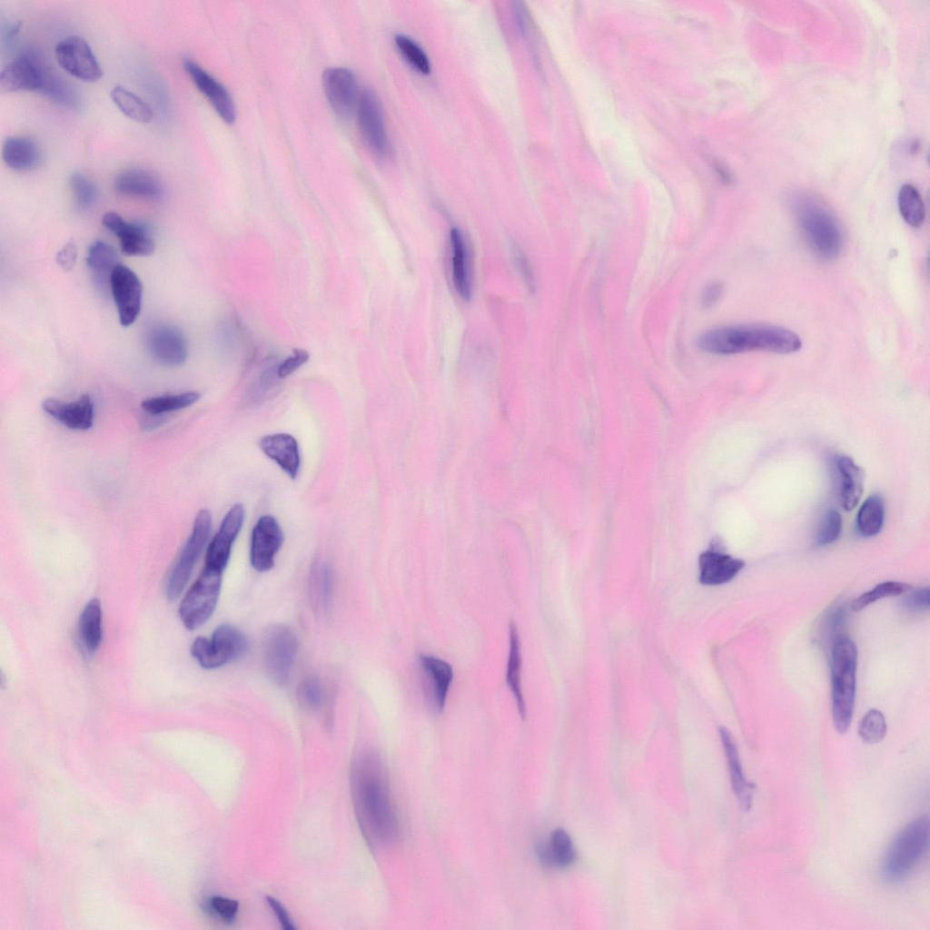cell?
I'll use <instances>...</instances> for the list:
<instances>
[{"label": "cell", "instance_id": "cell-1", "mask_svg": "<svg viewBox=\"0 0 930 930\" xmlns=\"http://www.w3.org/2000/svg\"><path fill=\"white\" fill-rule=\"evenodd\" d=\"M351 782L357 818L369 844L394 843L400 835L399 819L387 769L376 751L366 750L355 759Z\"/></svg>", "mask_w": 930, "mask_h": 930}, {"label": "cell", "instance_id": "cell-2", "mask_svg": "<svg viewBox=\"0 0 930 930\" xmlns=\"http://www.w3.org/2000/svg\"><path fill=\"white\" fill-rule=\"evenodd\" d=\"M697 345L704 351L731 355L753 351L788 354L802 347L793 331L769 324H740L715 328L700 334Z\"/></svg>", "mask_w": 930, "mask_h": 930}, {"label": "cell", "instance_id": "cell-3", "mask_svg": "<svg viewBox=\"0 0 930 930\" xmlns=\"http://www.w3.org/2000/svg\"><path fill=\"white\" fill-rule=\"evenodd\" d=\"M2 93L36 91L56 104L76 107V95L43 57L27 49L7 62L0 74Z\"/></svg>", "mask_w": 930, "mask_h": 930}, {"label": "cell", "instance_id": "cell-4", "mask_svg": "<svg viewBox=\"0 0 930 930\" xmlns=\"http://www.w3.org/2000/svg\"><path fill=\"white\" fill-rule=\"evenodd\" d=\"M792 205L796 224L815 254L826 261L836 258L842 248V233L829 210L804 193L796 195Z\"/></svg>", "mask_w": 930, "mask_h": 930}, {"label": "cell", "instance_id": "cell-5", "mask_svg": "<svg viewBox=\"0 0 930 930\" xmlns=\"http://www.w3.org/2000/svg\"><path fill=\"white\" fill-rule=\"evenodd\" d=\"M856 667V644L848 637H836L831 651L832 717L840 734L847 731L853 717Z\"/></svg>", "mask_w": 930, "mask_h": 930}, {"label": "cell", "instance_id": "cell-6", "mask_svg": "<svg viewBox=\"0 0 930 930\" xmlns=\"http://www.w3.org/2000/svg\"><path fill=\"white\" fill-rule=\"evenodd\" d=\"M929 817L920 816L901 828L888 846L882 862V876L899 883L920 864L928 848Z\"/></svg>", "mask_w": 930, "mask_h": 930}, {"label": "cell", "instance_id": "cell-7", "mask_svg": "<svg viewBox=\"0 0 930 930\" xmlns=\"http://www.w3.org/2000/svg\"><path fill=\"white\" fill-rule=\"evenodd\" d=\"M248 648L245 635L224 624L215 628L210 639L196 638L191 646V654L202 668L213 669L241 658Z\"/></svg>", "mask_w": 930, "mask_h": 930}, {"label": "cell", "instance_id": "cell-8", "mask_svg": "<svg viewBox=\"0 0 930 930\" xmlns=\"http://www.w3.org/2000/svg\"><path fill=\"white\" fill-rule=\"evenodd\" d=\"M222 573V570L204 566L185 594L179 607V616L187 629L198 628L213 615L220 595Z\"/></svg>", "mask_w": 930, "mask_h": 930}, {"label": "cell", "instance_id": "cell-9", "mask_svg": "<svg viewBox=\"0 0 930 930\" xmlns=\"http://www.w3.org/2000/svg\"><path fill=\"white\" fill-rule=\"evenodd\" d=\"M212 515L203 509L195 516L192 532L172 569L166 585L170 600L176 599L185 588L211 533Z\"/></svg>", "mask_w": 930, "mask_h": 930}, {"label": "cell", "instance_id": "cell-10", "mask_svg": "<svg viewBox=\"0 0 930 930\" xmlns=\"http://www.w3.org/2000/svg\"><path fill=\"white\" fill-rule=\"evenodd\" d=\"M298 651L293 631L284 625L272 627L265 635L264 664L268 676L277 685L285 684Z\"/></svg>", "mask_w": 930, "mask_h": 930}, {"label": "cell", "instance_id": "cell-11", "mask_svg": "<svg viewBox=\"0 0 930 930\" xmlns=\"http://www.w3.org/2000/svg\"><path fill=\"white\" fill-rule=\"evenodd\" d=\"M357 120L361 135L370 151L378 158L388 157L391 144L383 112L377 94L371 89H364L359 95Z\"/></svg>", "mask_w": 930, "mask_h": 930}, {"label": "cell", "instance_id": "cell-12", "mask_svg": "<svg viewBox=\"0 0 930 930\" xmlns=\"http://www.w3.org/2000/svg\"><path fill=\"white\" fill-rule=\"evenodd\" d=\"M54 54L58 64L77 79L94 82L103 74L101 65L90 45L82 36H64L56 43Z\"/></svg>", "mask_w": 930, "mask_h": 930}, {"label": "cell", "instance_id": "cell-13", "mask_svg": "<svg viewBox=\"0 0 930 930\" xmlns=\"http://www.w3.org/2000/svg\"><path fill=\"white\" fill-rule=\"evenodd\" d=\"M111 292L117 308L119 322L130 326L138 318L143 297V285L139 277L127 266L118 263L109 280Z\"/></svg>", "mask_w": 930, "mask_h": 930}, {"label": "cell", "instance_id": "cell-14", "mask_svg": "<svg viewBox=\"0 0 930 930\" xmlns=\"http://www.w3.org/2000/svg\"><path fill=\"white\" fill-rule=\"evenodd\" d=\"M283 539L282 528L272 516L259 518L252 530L250 547V561L255 570L263 572L273 567Z\"/></svg>", "mask_w": 930, "mask_h": 930}, {"label": "cell", "instance_id": "cell-15", "mask_svg": "<svg viewBox=\"0 0 930 930\" xmlns=\"http://www.w3.org/2000/svg\"><path fill=\"white\" fill-rule=\"evenodd\" d=\"M325 96L333 112L348 117L358 103L357 81L353 73L343 67H331L322 74Z\"/></svg>", "mask_w": 930, "mask_h": 930}, {"label": "cell", "instance_id": "cell-16", "mask_svg": "<svg viewBox=\"0 0 930 930\" xmlns=\"http://www.w3.org/2000/svg\"><path fill=\"white\" fill-rule=\"evenodd\" d=\"M145 346L151 356L163 365L179 366L187 358L184 336L171 325L158 324L148 330Z\"/></svg>", "mask_w": 930, "mask_h": 930}, {"label": "cell", "instance_id": "cell-17", "mask_svg": "<svg viewBox=\"0 0 930 930\" xmlns=\"http://www.w3.org/2000/svg\"><path fill=\"white\" fill-rule=\"evenodd\" d=\"M243 519L244 508L242 504H235L227 511L207 548L205 567L222 571L225 569Z\"/></svg>", "mask_w": 930, "mask_h": 930}, {"label": "cell", "instance_id": "cell-18", "mask_svg": "<svg viewBox=\"0 0 930 930\" xmlns=\"http://www.w3.org/2000/svg\"><path fill=\"white\" fill-rule=\"evenodd\" d=\"M699 581L704 585H721L733 579L744 568L742 559L725 552L723 542L715 538L709 549L698 559Z\"/></svg>", "mask_w": 930, "mask_h": 930}, {"label": "cell", "instance_id": "cell-19", "mask_svg": "<svg viewBox=\"0 0 930 930\" xmlns=\"http://www.w3.org/2000/svg\"><path fill=\"white\" fill-rule=\"evenodd\" d=\"M418 660L428 701L436 712L440 713L444 709L453 678L452 667L447 661L430 654H420Z\"/></svg>", "mask_w": 930, "mask_h": 930}, {"label": "cell", "instance_id": "cell-20", "mask_svg": "<svg viewBox=\"0 0 930 930\" xmlns=\"http://www.w3.org/2000/svg\"><path fill=\"white\" fill-rule=\"evenodd\" d=\"M183 67L197 89L207 98L219 116L227 124L235 120V106L226 88L194 61L187 58Z\"/></svg>", "mask_w": 930, "mask_h": 930}, {"label": "cell", "instance_id": "cell-21", "mask_svg": "<svg viewBox=\"0 0 930 930\" xmlns=\"http://www.w3.org/2000/svg\"><path fill=\"white\" fill-rule=\"evenodd\" d=\"M102 223L118 237L121 250L125 254L148 256L153 252L154 242L148 232L140 224L127 222L112 211L104 214Z\"/></svg>", "mask_w": 930, "mask_h": 930}, {"label": "cell", "instance_id": "cell-22", "mask_svg": "<svg viewBox=\"0 0 930 930\" xmlns=\"http://www.w3.org/2000/svg\"><path fill=\"white\" fill-rule=\"evenodd\" d=\"M42 409L70 430H86L93 426L94 403L88 394H83L77 400L70 402H64L54 398L45 399L42 402Z\"/></svg>", "mask_w": 930, "mask_h": 930}, {"label": "cell", "instance_id": "cell-23", "mask_svg": "<svg viewBox=\"0 0 930 930\" xmlns=\"http://www.w3.org/2000/svg\"><path fill=\"white\" fill-rule=\"evenodd\" d=\"M114 189L121 195L147 200H158L163 194L159 176L143 168H129L119 173L114 180Z\"/></svg>", "mask_w": 930, "mask_h": 930}, {"label": "cell", "instance_id": "cell-24", "mask_svg": "<svg viewBox=\"0 0 930 930\" xmlns=\"http://www.w3.org/2000/svg\"><path fill=\"white\" fill-rule=\"evenodd\" d=\"M262 451L272 460L292 480L297 478L301 457L296 439L288 433L262 436L259 440Z\"/></svg>", "mask_w": 930, "mask_h": 930}, {"label": "cell", "instance_id": "cell-25", "mask_svg": "<svg viewBox=\"0 0 930 930\" xmlns=\"http://www.w3.org/2000/svg\"><path fill=\"white\" fill-rule=\"evenodd\" d=\"M718 731L727 761L732 789L741 809L746 812L749 811L756 786L747 780L744 775L738 750L731 733L723 727Z\"/></svg>", "mask_w": 930, "mask_h": 930}, {"label": "cell", "instance_id": "cell-26", "mask_svg": "<svg viewBox=\"0 0 930 930\" xmlns=\"http://www.w3.org/2000/svg\"><path fill=\"white\" fill-rule=\"evenodd\" d=\"M2 157L5 163L18 172L30 171L41 161L37 143L25 136H9L4 141Z\"/></svg>", "mask_w": 930, "mask_h": 930}, {"label": "cell", "instance_id": "cell-27", "mask_svg": "<svg viewBox=\"0 0 930 930\" xmlns=\"http://www.w3.org/2000/svg\"><path fill=\"white\" fill-rule=\"evenodd\" d=\"M836 467L839 477L841 505L846 510H851L856 506L863 493L864 471L847 456L838 457Z\"/></svg>", "mask_w": 930, "mask_h": 930}, {"label": "cell", "instance_id": "cell-28", "mask_svg": "<svg viewBox=\"0 0 930 930\" xmlns=\"http://www.w3.org/2000/svg\"><path fill=\"white\" fill-rule=\"evenodd\" d=\"M452 249V281L457 292L462 299L469 301L471 296V285L469 270V254L466 242L459 228L453 227L450 232Z\"/></svg>", "mask_w": 930, "mask_h": 930}, {"label": "cell", "instance_id": "cell-29", "mask_svg": "<svg viewBox=\"0 0 930 930\" xmlns=\"http://www.w3.org/2000/svg\"><path fill=\"white\" fill-rule=\"evenodd\" d=\"M78 631L84 651L88 655L94 653L102 641V608L98 599H92L84 608Z\"/></svg>", "mask_w": 930, "mask_h": 930}, {"label": "cell", "instance_id": "cell-30", "mask_svg": "<svg viewBox=\"0 0 930 930\" xmlns=\"http://www.w3.org/2000/svg\"><path fill=\"white\" fill-rule=\"evenodd\" d=\"M509 628L510 652L507 663L506 681L515 698L519 713L520 717L524 719L526 717V705L522 694L520 680V641L516 625L513 622H510Z\"/></svg>", "mask_w": 930, "mask_h": 930}, {"label": "cell", "instance_id": "cell-31", "mask_svg": "<svg viewBox=\"0 0 930 930\" xmlns=\"http://www.w3.org/2000/svg\"><path fill=\"white\" fill-rule=\"evenodd\" d=\"M540 857L554 866L564 868L570 866L576 858L572 840L563 828L555 829L550 836L549 845L539 850Z\"/></svg>", "mask_w": 930, "mask_h": 930}, {"label": "cell", "instance_id": "cell-32", "mask_svg": "<svg viewBox=\"0 0 930 930\" xmlns=\"http://www.w3.org/2000/svg\"><path fill=\"white\" fill-rule=\"evenodd\" d=\"M111 99L128 118L138 123H149L153 114L149 104L123 85H115L110 92Z\"/></svg>", "mask_w": 930, "mask_h": 930}, {"label": "cell", "instance_id": "cell-33", "mask_svg": "<svg viewBox=\"0 0 930 930\" xmlns=\"http://www.w3.org/2000/svg\"><path fill=\"white\" fill-rule=\"evenodd\" d=\"M118 263V255L110 244L96 241L90 245L86 265L98 282L104 283L105 280H110L111 273Z\"/></svg>", "mask_w": 930, "mask_h": 930}, {"label": "cell", "instance_id": "cell-34", "mask_svg": "<svg viewBox=\"0 0 930 930\" xmlns=\"http://www.w3.org/2000/svg\"><path fill=\"white\" fill-rule=\"evenodd\" d=\"M885 503L878 494L869 496L861 505L856 517V529L864 537L878 534L884 525Z\"/></svg>", "mask_w": 930, "mask_h": 930}, {"label": "cell", "instance_id": "cell-35", "mask_svg": "<svg viewBox=\"0 0 930 930\" xmlns=\"http://www.w3.org/2000/svg\"><path fill=\"white\" fill-rule=\"evenodd\" d=\"M898 209L905 222L912 227H920L925 219V208L918 190L912 184H904L897 196Z\"/></svg>", "mask_w": 930, "mask_h": 930}, {"label": "cell", "instance_id": "cell-36", "mask_svg": "<svg viewBox=\"0 0 930 930\" xmlns=\"http://www.w3.org/2000/svg\"><path fill=\"white\" fill-rule=\"evenodd\" d=\"M199 398L200 394L195 391L168 394L148 398L143 401L141 407L150 415H162L187 408L195 403Z\"/></svg>", "mask_w": 930, "mask_h": 930}, {"label": "cell", "instance_id": "cell-37", "mask_svg": "<svg viewBox=\"0 0 930 930\" xmlns=\"http://www.w3.org/2000/svg\"><path fill=\"white\" fill-rule=\"evenodd\" d=\"M310 589L312 600L318 608H327L331 596L332 574L325 562L317 563L311 572Z\"/></svg>", "mask_w": 930, "mask_h": 930}, {"label": "cell", "instance_id": "cell-38", "mask_svg": "<svg viewBox=\"0 0 930 930\" xmlns=\"http://www.w3.org/2000/svg\"><path fill=\"white\" fill-rule=\"evenodd\" d=\"M911 589V586L899 581H885L877 584L874 589L864 592L851 604L853 611L857 612L866 607L887 597H895L904 594Z\"/></svg>", "mask_w": 930, "mask_h": 930}, {"label": "cell", "instance_id": "cell-39", "mask_svg": "<svg viewBox=\"0 0 930 930\" xmlns=\"http://www.w3.org/2000/svg\"><path fill=\"white\" fill-rule=\"evenodd\" d=\"M887 732V725L884 714L876 709H869L862 717L858 734L866 744H876L884 739Z\"/></svg>", "mask_w": 930, "mask_h": 930}, {"label": "cell", "instance_id": "cell-40", "mask_svg": "<svg viewBox=\"0 0 930 930\" xmlns=\"http://www.w3.org/2000/svg\"><path fill=\"white\" fill-rule=\"evenodd\" d=\"M298 701L302 707L316 711L325 702V688L320 678L312 676L304 678L297 689Z\"/></svg>", "mask_w": 930, "mask_h": 930}, {"label": "cell", "instance_id": "cell-41", "mask_svg": "<svg viewBox=\"0 0 930 930\" xmlns=\"http://www.w3.org/2000/svg\"><path fill=\"white\" fill-rule=\"evenodd\" d=\"M395 43L402 55L413 67L422 74L430 73V59L415 40L406 35L399 34L395 35Z\"/></svg>", "mask_w": 930, "mask_h": 930}, {"label": "cell", "instance_id": "cell-42", "mask_svg": "<svg viewBox=\"0 0 930 930\" xmlns=\"http://www.w3.org/2000/svg\"><path fill=\"white\" fill-rule=\"evenodd\" d=\"M69 185L76 205L83 210L90 208L96 199L94 183L84 173H74L69 179Z\"/></svg>", "mask_w": 930, "mask_h": 930}, {"label": "cell", "instance_id": "cell-43", "mask_svg": "<svg viewBox=\"0 0 930 930\" xmlns=\"http://www.w3.org/2000/svg\"><path fill=\"white\" fill-rule=\"evenodd\" d=\"M842 530V518L836 510L826 511L820 523L816 536L818 546H826L835 542Z\"/></svg>", "mask_w": 930, "mask_h": 930}, {"label": "cell", "instance_id": "cell-44", "mask_svg": "<svg viewBox=\"0 0 930 930\" xmlns=\"http://www.w3.org/2000/svg\"><path fill=\"white\" fill-rule=\"evenodd\" d=\"M208 905L216 916L225 922L232 921L239 910V903L236 900L219 895L211 897Z\"/></svg>", "mask_w": 930, "mask_h": 930}, {"label": "cell", "instance_id": "cell-45", "mask_svg": "<svg viewBox=\"0 0 930 930\" xmlns=\"http://www.w3.org/2000/svg\"><path fill=\"white\" fill-rule=\"evenodd\" d=\"M310 358L307 351L303 349H295L292 355L285 359L277 366V375L279 379H283L302 365H303Z\"/></svg>", "mask_w": 930, "mask_h": 930}, {"label": "cell", "instance_id": "cell-46", "mask_svg": "<svg viewBox=\"0 0 930 930\" xmlns=\"http://www.w3.org/2000/svg\"><path fill=\"white\" fill-rule=\"evenodd\" d=\"M902 607L909 611H922L929 608V589L921 588L909 593L903 600Z\"/></svg>", "mask_w": 930, "mask_h": 930}, {"label": "cell", "instance_id": "cell-47", "mask_svg": "<svg viewBox=\"0 0 930 930\" xmlns=\"http://www.w3.org/2000/svg\"><path fill=\"white\" fill-rule=\"evenodd\" d=\"M512 252L514 255V260L516 262L517 267L519 268V273L522 276V279L524 280L526 285L530 291L534 290L535 282L533 272L527 257L519 249V247L516 244H513Z\"/></svg>", "mask_w": 930, "mask_h": 930}, {"label": "cell", "instance_id": "cell-48", "mask_svg": "<svg viewBox=\"0 0 930 930\" xmlns=\"http://www.w3.org/2000/svg\"><path fill=\"white\" fill-rule=\"evenodd\" d=\"M724 285L720 282H712L705 286L700 295V304L705 309L712 308L721 299Z\"/></svg>", "mask_w": 930, "mask_h": 930}, {"label": "cell", "instance_id": "cell-49", "mask_svg": "<svg viewBox=\"0 0 930 930\" xmlns=\"http://www.w3.org/2000/svg\"><path fill=\"white\" fill-rule=\"evenodd\" d=\"M77 247L74 240L67 242L57 252L56 262L64 270H71L76 262Z\"/></svg>", "mask_w": 930, "mask_h": 930}, {"label": "cell", "instance_id": "cell-50", "mask_svg": "<svg viewBox=\"0 0 930 930\" xmlns=\"http://www.w3.org/2000/svg\"><path fill=\"white\" fill-rule=\"evenodd\" d=\"M266 900L271 909L274 912L278 921L282 927L285 930H293L295 928L293 922L291 918L290 914L286 908L272 896H266Z\"/></svg>", "mask_w": 930, "mask_h": 930}]
</instances>
